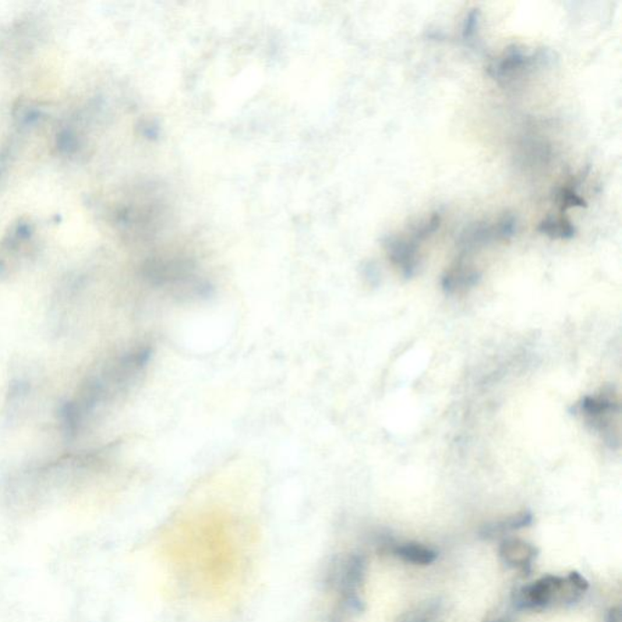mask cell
Listing matches in <instances>:
<instances>
[{
	"label": "cell",
	"instance_id": "1",
	"mask_svg": "<svg viewBox=\"0 0 622 622\" xmlns=\"http://www.w3.org/2000/svg\"><path fill=\"white\" fill-rule=\"evenodd\" d=\"M173 567L186 588L197 595H221L224 589L239 582L247 567V542L207 533L168 540Z\"/></svg>",
	"mask_w": 622,
	"mask_h": 622
},
{
	"label": "cell",
	"instance_id": "2",
	"mask_svg": "<svg viewBox=\"0 0 622 622\" xmlns=\"http://www.w3.org/2000/svg\"><path fill=\"white\" fill-rule=\"evenodd\" d=\"M145 278L156 288L182 298H207L211 286L194 271L190 261L178 258H156L145 267Z\"/></svg>",
	"mask_w": 622,
	"mask_h": 622
},
{
	"label": "cell",
	"instance_id": "3",
	"mask_svg": "<svg viewBox=\"0 0 622 622\" xmlns=\"http://www.w3.org/2000/svg\"><path fill=\"white\" fill-rule=\"evenodd\" d=\"M575 410L608 447H620V401L613 389L606 388L599 393L586 395Z\"/></svg>",
	"mask_w": 622,
	"mask_h": 622
},
{
	"label": "cell",
	"instance_id": "4",
	"mask_svg": "<svg viewBox=\"0 0 622 622\" xmlns=\"http://www.w3.org/2000/svg\"><path fill=\"white\" fill-rule=\"evenodd\" d=\"M441 215L430 214L417 222L408 235L393 236L385 241L389 260L405 278H412L420 264V246L439 230Z\"/></svg>",
	"mask_w": 622,
	"mask_h": 622
},
{
	"label": "cell",
	"instance_id": "5",
	"mask_svg": "<svg viewBox=\"0 0 622 622\" xmlns=\"http://www.w3.org/2000/svg\"><path fill=\"white\" fill-rule=\"evenodd\" d=\"M580 596L568 579L547 575L515 592L514 606L518 610H541L554 603H575Z\"/></svg>",
	"mask_w": 622,
	"mask_h": 622
},
{
	"label": "cell",
	"instance_id": "6",
	"mask_svg": "<svg viewBox=\"0 0 622 622\" xmlns=\"http://www.w3.org/2000/svg\"><path fill=\"white\" fill-rule=\"evenodd\" d=\"M517 232V219L504 214L494 221L476 222L468 226L459 236V257L471 258L472 254L494 242L507 241Z\"/></svg>",
	"mask_w": 622,
	"mask_h": 622
},
{
	"label": "cell",
	"instance_id": "7",
	"mask_svg": "<svg viewBox=\"0 0 622 622\" xmlns=\"http://www.w3.org/2000/svg\"><path fill=\"white\" fill-rule=\"evenodd\" d=\"M542 60V52H529L518 45H512L490 63L487 73L498 83L508 84L535 69Z\"/></svg>",
	"mask_w": 622,
	"mask_h": 622
},
{
	"label": "cell",
	"instance_id": "8",
	"mask_svg": "<svg viewBox=\"0 0 622 622\" xmlns=\"http://www.w3.org/2000/svg\"><path fill=\"white\" fill-rule=\"evenodd\" d=\"M469 259L471 258L457 257L454 264L445 271L441 285L448 295H459L478 285L482 272Z\"/></svg>",
	"mask_w": 622,
	"mask_h": 622
},
{
	"label": "cell",
	"instance_id": "9",
	"mask_svg": "<svg viewBox=\"0 0 622 622\" xmlns=\"http://www.w3.org/2000/svg\"><path fill=\"white\" fill-rule=\"evenodd\" d=\"M498 554L507 567L528 575L539 556V549L521 539H505L498 547Z\"/></svg>",
	"mask_w": 622,
	"mask_h": 622
},
{
	"label": "cell",
	"instance_id": "10",
	"mask_svg": "<svg viewBox=\"0 0 622 622\" xmlns=\"http://www.w3.org/2000/svg\"><path fill=\"white\" fill-rule=\"evenodd\" d=\"M533 515L530 511H522L517 514L511 515L494 523H487L480 529L479 535L482 539L491 540L495 537L504 535V533L529 528L532 524Z\"/></svg>",
	"mask_w": 622,
	"mask_h": 622
},
{
	"label": "cell",
	"instance_id": "11",
	"mask_svg": "<svg viewBox=\"0 0 622 622\" xmlns=\"http://www.w3.org/2000/svg\"><path fill=\"white\" fill-rule=\"evenodd\" d=\"M391 553L405 563L420 567L433 564L438 558L436 551L417 542L395 543Z\"/></svg>",
	"mask_w": 622,
	"mask_h": 622
},
{
	"label": "cell",
	"instance_id": "12",
	"mask_svg": "<svg viewBox=\"0 0 622 622\" xmlns=\"http://www.w3.org/2000/svg\"><path fill=\"white\" fill-rule=\"evenodd\" d=\"M537 231L554 240H570L575 236L576 228L571 221H569L564 215H561V217H551L550 215L540 222V225L537 226Z\"/></svg>",
	"mask_w": 622,
	"mask_h": 622
},
{
	"label": "cell",
	"instance_id": "13",
	"mask_svg": "<svg viewBox=\"0 0 622 622\" xmlns=\"http://www.w3.org/2000/svg\"><path fill=\"white\" fill-rule=\"evenodd\" d=\"M578 184L575 182L571 185L561 187L557 193V203L560 204L561 213L574 207H586V201L578 193Z\"/></svg>",
	"mask_w": 622,
	"mask_h": 622
},
{
	"label": "cell",
	"instance_id": "14",
	"mask_svg": "<svg viewBox=\"0 0 622 622\" xmlns=\"http://www.w3.org/2000/svg\"><path fill=\"white\" fill-rule=\"evenodd\" d=\"M440 604L429 603L406 615L402 622H436L440 615Z\"/></svg>",
	"mask_w": 622,
	"mask_h": 622
},
{
	"label": "cell",
	"instance_id": "15",
	"mask_svg": "<svg viewBox=\"0 0 622 622\" xmlns=\"http://www.w3.org/2000/svg\"><path fill=\"white\" fill-rule=\"evenodd\" d=\"M480 12L478 9H473L466 16L465 23H463L462 37L466 42L473 41L476 37V31L479 26Z\"/></svg>",
	"mask_w": 622,
	"mask_h": 622
},
{
	"label": "cell",
	"instance_id": "16",
	"mask_svg": "<svg viewBox=\"0 0 622 622\" xmlns=\"http://www.w3.org/2000/svg\"><path fill=\"white\" fill-rule=\"evenodd\" d=\"M568 581L570 582L571 585L581 593L588 591L589 588L588 580L583 578V576L578 571H571L568 576Z\"/></svg>",
	"mask_w": 622,
	"mask_h": 622
},
{
	"label": "cell",
	"instance_id": "17",
	"mask_svg": "<svg viewBox=\"0 0 622 622\" xmlns=\"http://www.w3.org/2000/svg\"><path fill=\"white\" fill-rule=\"evenodd\" d=\"M606 622H622L620 607H613L607 611Z\"/></svg>",
	"mask_w": 622,
	"mask_h": 622
},
{
	"label": "cell",
	"instance_id": "18",
	"mask_svg": "<svg viewBox=\"0 0 622 622\" xmlns=\"http://www.w3.org/2000/svg\"><path fill=\"white\" fill-rule=\"evenodd\" d=\"M495 622H511L510 620H505V618H501V620H497Z\"/></svg>",
	"mask_w": 622,
	"mask_h": 622
}]
</instances>
